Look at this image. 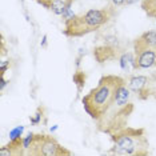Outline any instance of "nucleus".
I'll return each mask as SVG.
<instances>
[{"label":"nucleus","mask_w":156,"mask_h":156,"mask_svg":"<svg viewBox=\"0 0 156 156\" xmlns=\"http://www.w3.org/2000/svg\"><path fill=\"white\" fill-rule=\"evenodd\" d=\"M126 83V79L119 75H104L99 79L95 88L81 98L84 111L87 115L96 122L109 109L118 96L119 88Z\"/></svg>","instance_id":"1"},{"label":"nucleus","mask_w":156,"mask_h":156,"mask_svg":"<svg viewBox=\"0 0 156 156\" xmlns=\"http://www.w3.org/2000/svg\"><path fill=\"white\" fill-rule=\"evenodd\" d=\"M116 8L118 7L109 4L103 8H91L83 13L73 15L71 19L64 20L63 35L67 37H83L98 32L100 28L115 19L118 15Z\"/></svg>","instance_id":"2"},{"label":"nucleus","mask_w":156,"mask_h":156,"mask_svg":"<svg viewBox=\"0 0 156 156\" xmlns=\"http://www.w3.org/2000/svg\"><path fill=\"white\" fill-rule=\"evenodd\" d=\"M131 98H132V92L124 83L119 88L118 96L113 104L100 119L95 122V127L99 132L112 135L128 127L129 119L135 111V104L131 100Z\"/></svg>","instance_id":"3"},{"label":"nucleus","mask_w":156,"mask_h":156,"mask_svg":"<svg viewBox=\"0 0 156 156\" xmlns=\"http://www.w3.org/2000/svg\"><path fill=\"white\" fill-rule=\"evenodd\" d=\"M112 148L108 154L129 155V156H148L150 155V141L144 128H126L109 135Z\"/></svg>","instance_id":"4"},{"label":"nucleus","mask_w":156,"mask_h":156,"mask_svg":"<svg viewBox=\"0 0 156 156\" xmlns=\"http://www.w3.org/2000/svg\"><path fill=\"white\" fill-rule=\"evenodd\" d=\"M98 36L94 41V58L99 64H104L113 60H119L127 49L126 41L113 32L98 31Z\"/></svg>","instance_id":"5"},{"label":"nucleus","mask_w":156,"mask_h":156,"mask_svg":"<svg viewBox=\"0 0 156 156\" xmlns=\"http://www.w3.org/2000/svg\"><path fill=\"white\" fill-rule=\"evenodd\" d=\"M72 152L63 147L52 135L35 133L27 150V156H71Z\"/></svg>","instance_id":"6"},{"label":"nucleus","mask_w":156,"mask_h":156,"mask_svg":"<svg viewBox=\"0 0 156 156\" xmlns=\"http://www.w3.org/2000/svg\"><path fill=\"white\" fill-rule=\"evenodd\" d=\"M133 58L135 64L133 69H147L156 67V48L148 47L133 40Z\"/></svg>","instance_id":"7"},{"label":"nucleus","mask_w":156,"mask_h":156,"mask_svg":"<svg viewBox=\"0 0 156 156\" xmlns=\"http://www.w3.org/2000/svg\"><path fill=\"white\" fill-rule=\"evenodd\" d=\"M148 81L150 75H131L126 79V84L139 100H148Z\"/></svg>","instance_id":"8"},{"label":"nucleus","mask_w":156,"mask_h":156,"mask_svg":"<svg viewBox=\"0 0 156 156\" xmlns=\"http://www.w3.org/2000/svg\"><path fill=\"white\" fill-rule=\"evenodd\" d=\"M0 155L2 156H24L27 155V150L24 148L23 137L17 139H9V141L0 147Z\"/></svg>","instance_id":"9"},{"label":"nucleus","mask_w":156,"mask_h":156,"mask_svg":"<svg viewBox=\"0 0 156 156\" xmlns=\"http://www.w3.org/2000/svg\"><path fill=\"white\" fill-rule=\"evenodd\" d=\"M75 2L76 0H55L49 11H52L55 15H60L64 20L71 19V17L75 15L72 12V9H71L72 8V4Z\"/></svg>","instance_id":"10"},{"label":"nucleus","mask_w":156,"mask_h":156,"mask_svg":"<svg viewBox=\"0 0 156 156\" xmlns=\"http://www.w3.org/2000/svg\"><path fill=\"white\" fill-rule=\"evenodd\" d=\"M72 80L75 83V86L77 88V94H81V91L84 90V86H86V81H87V73L84 69H81L80 67H76V71L73 72L72 75Z\"/></svg>","instance_id":"11"},{"label":"nucleus","mask_w":156,"mask_h":156,"mask_svg":"<svg viewBox=\"0 0 156 156\" xmlns=\"http://www.w3.org/2000/svg\"><path fill=\"white\" fill-rule=\"evenodd\" d=\"M140 8L150 19H156V0H141Z\"/></svg>","instance_id":"12"},{"label":"nucleus","mask_w":156,"mask_h":156,"mask_svg":"<svg viewBox=\"0 0 156 156\" xmlns=\"http://www.w3.org/2000/svg\"><path fill=\"white\" fill-rule=\"evenodd\" d=\"M119 62H120V67H122V69H123V71H126V72H128L129 64L132 66V68H133V64H135L133 52L126 51V52H124V54L119 58Z\"/></svg>","instance_id":"13"},{"label":"nucleus","mask_w":156,"mask_h":156,"mask_svg":"<svg viewBox=\"0 0 156 156\" xmlns=\"http://www.w3.org/2000/svg\"><path fill=\"white\" fill-rule=\"evenodd\" d=\"M43 116H44V107H37L35 115L30 118L31 124H32V126H39V124L41 123V120H43Z\"/></svg>","instance_id":"14"},{"label":"nucleus","mask_w":156,"mask_h":156,"mask_svg":"<svg viewBox=\"0 0 156 156\" xmlns=\"http://www.w3.org/2000/svg\"><path fill=\"white\" fill-rule=\"evenodd\" d=\"M148 98L156 99V73L150 75V81H148Z\"/></svg>","instance_id":"15"},{"label":"nucleus","mask_w":156,"mask_h":156,"mask_svg":"<svg viewBox=\"0 0 156 156\" xmlns=\"http://www.w3.org/2000/svg\"><path fill=\"white\" fill-rule=\"evenodd\" d=\"M23 131H24V126L15 127V128L9 132V139H17V137H22Z\"/></svg>","instance_id":"16"},{"label":"nucleus","mask_w":156,"mask_h":156,"mask_svg":"<svg viewBox=\"0 0 156 156\" xmlns=\"http://www.w3.org/2000/svg\"><path fill=\"white\" fill-rule=\"evenodd\" d=\"M34 136H35V133L30 132L26 137H23V144H24V148H26V150L30 148V145H31V143H32V140H34Z\"/></svg>","instance_id":"17"},{"label":"nucleus","mask_w":156,"mask_h":156,"mask_svg":"<svg viewBox=\"0 0 156 156\" xmlns=\"http://www.w3.org/2000/svg\"><path fill=\"white\" fill-rule=\"evenodd\" d=\"M11 67V62L9 60H7V62H2L0 63V76H4L5 71Z\"/></svg>","instance_id":"18"},{"label":"nucleus","mask_w":156,"mask_h":156,"mask_svg":"<svg viewBox=\"0 0 156 156\" xmlns=\"http://www.w3.org/2000/svg\"><path fill=\"white\" fill-rule=\"evenodd\" d=\"M36 3H39L40 5H43L44 8H47V9H51V7L52 4H54V2L55 0H35Z\"/></svg>","instance_id":"19"},{"label":"nucleus","mask_w":156,"mask_h":156,"mask_svg":"<svg viewBox=\"0 0 156 156\" xmlns=\"http://www.w3.org/2000/svg\"><path fill=\"white\" fill-rule=\"evenodd\" d=\"M0 43H2V52H0V56H5L7 55V49H5V41H4V36H3L2 35V41H0Z\"/></svg>","instance_id":"20"},{"label":"nucleus","mask_w":156,"mask_h":156,"mask_svg":"<svg viewBox=\"0 0 156 156\" xmlns=\"http://www.w3.org/2000/svg\"><path fill=\"white\" fill-rule=\"evenodd\" d=\"M7 83H8V81L4 79V76L0 77V90H2V92L4 91V88H5V86H7Z\"/></svg>","instance_id":"21"},{"label":"nucleus","mask_w":156,"mask_h":156,"mask_svg":"<svg viewBox=\"0 0 156 156\" xmlns=\"http://www.w3.org/2000/svg\"><path fill=\"white\" fill-rule=\"evenodd\" d=\"M111 2V4H113L115 7H122L124 5V0H109Z\"/></svg>","instance_id":"22"},{"label":"nucleus","mask_w":156,"mask_h":156,"mask_svg":"<svg viewBox=\"0 0 156 156\" xmlns=\"http://www.w3.org/2000/svg\"><path fill=\"white\" fill-rule=\"evenodd\" d=\"M41 48H47V35H43V39H41Z\"/></svg>","instance_id":"23"},{"label":"nucleus","mask_w":156,"mask_h":156,"mask_svg":"<svg viewBox=\"0 0 156 156\" xmlns=\"http://www.w3.org/2000/svg\"><path fill=\"white\" fill-rule=\"evenodd\" d=\"M137 2H140V0H124V5H132Z\"/></svg>","instance_id":"24"},{"label":"nucleus","mask_w":156,"mask_h":156,"mask_svg":"<svg viewBox=\"0 0 156 156\" xmlns=\"http://www.w3.org/2000/svg\"><path fill=\"white\" fill-rule=\"evenodd\" d=\"M56 129H58V126H55V127H54V128H51V131H52V132H55V131H56Z\"/></svg>","instance_id":"25"}]
</instances>
